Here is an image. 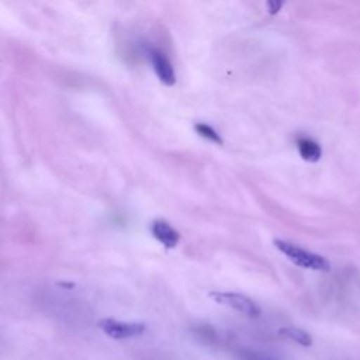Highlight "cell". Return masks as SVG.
Returning <instances> with one entry per match:
<instances>
[{"mask_svg":"<svg viewBox=\"0 0 360 360\" xmlns=\"http://www.w3.org/2000/svg\"><path fill=\"white\" fill-rule=\"evenodd\" d=\"M145 52L158 79L166 86H173L176 83V72L167 55L156 46H148Z\"/></svg>","mask_w":360,"mask_h":360,"instance_id":"cell-4","label":"cell"},{"mask_svg":"<svg viewBox=\"0 0 360 360\" xmlns=\"http://www.w3.org/2000/svg\"><path fill=\"white\" fill-rule=\"evenodd\" d=\"M273 245L281 255H284L291 263H294L298 267L321 273L330 270V263L326 257L316 252L308 250L300 245H295L291 240L277 238L273 239Z\"/></svg>","mask_w":360,"mask_h":360,"instance_id":"cell-1","label":"cell"},{"mask_svg":"<svg viewBox=\"0 0 360 360\" xmlns=\"http://www.w3.org/2000/svg\"><path fill=\"white\" fill-rule=\"evenodd\" d=\"M194 131L204 139L215 143V145H222L224 143V139L222 136L210 125V124H205V122H197L194 125Z\"/></svg>","mask_w":360,"mask_h":360,"instance_id":"cell-8","label":"cell"},{"mask_svg":"<svg viewBox=\"0 0 360 360\" xmlns=\"http://www.w3.org/2000/svg\"><path fill=\"white\" fill-rule=\"evenodd\" d=\"M210 298L217 304L225 305L232 308L233 311L249 316V318H259L260 316V307L248 295L233 291H210Z\"/></svg>","mask_w":360,"mask_h":360,"instance_id":"cell-2","label":"cell"},{"mask_svg":"<svg viewBox=\"0 0 360 360\" xmlns=\"http://www.w3.org/2000/svg\"><path fill=\"white\" fill-rule=\"evenodd\" d=\"M277 333L304 347H309L312 345V336L307 330L297 326H283L278 329Z\"/></svg>","mask_w":360,"mask_h":360,"instance_id":"cell-7","label":"cell"},{"mask_svg":"<svg viewBox=\"0 0 360 360\" xmlns=\"http://www.w3.org/2000/svg\"><path fill=\"white\" fill-rule=\"evenodd\" d=\"M150 233L166 249H174L181 239L179 231L162 218H156L150 222Z\"/></svg>","mask_w":360,"mask_h":360,"instance_id":"cell-5","label":"cell"},{"mask_svg":"<svg viewBox=\"0 0 360 360\" xmlns=\"http://www.w3.org/2000/svg\"><path fill=\"white\" fill-rule=\"evenodd\" d=\"M238 356L240 360H274L270 356H266V354L257 353V352H252V350H242Z\"/></svg>","mask_w":360,"mask_h":360,"instance_id":"cell-10","label":"cell"},{"mask_svg":"<svg viewBox=\"0 0 360 360\" xmlns=\"http://www.w3.org/2000/svg\"><path fill=\"white\" fill-rule=\"evenodd\" d=\"M284 1H285V0H266L269 13H270V14H277V13L281 10Z\"/></svg>","mask_w":360,"mask_h":360,"instance_id":"cell-11","label":"cell"},{"mask_svg":"<svg viewBox=\"0 0 360 360\" xmlns=\"http://www.w3.org/2000/svg\"><path fill=\"white\" fill-rule=\"evenodd\" d=\"M193 333L198 340L204 343H214L217 340V333L210 325H197Z\"/></svg>","mask_w":360,"mask_h":360,"instance_id":"cell-9","label":"cell"},{"mask_svg":"<svg viewBox=\"0 0 360 360\" xmlns=\"http://www.w3.org/2000/svg\"><path fill=\"white\" fill-rule=\"evenodd\" d=\"M98 325L107 336L118 340L141 336L146 329V325L142 322H124L114 318H105Z\"/></svg>","mask_w":360,"mask_h":360,"instance_id":"cell-3","label":"cell"},{"mask_svg":"<svg viewBox=\"0 0 360 360\" xmlns=\"http://www.w3.org/2000/svg\"><path fill=\"white\" fill-rule=\"evenodd\" d=\"M295 146L301 159L308 163H316L322 158V148L314 138L298 136L295 139Z\"/></svg>","mask_w":360,"mask_h":360,"instance_id":"cell-6","label":"cell"}]
</instances>
